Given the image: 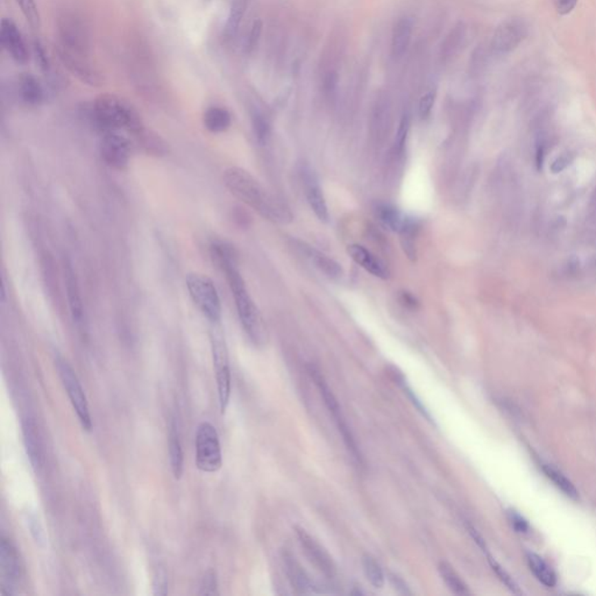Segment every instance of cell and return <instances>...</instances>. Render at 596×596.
Instances as JSON below:
<instances>
[{
  "label": "cell",
  "mask_w": 596,
  "mask_h": 596,
  "mask_svg": "<svg viewBox=\"0 0 596 596\" xmlns=\"http://www.w3.org/2000/svg\"><path fill=\"white\" fill-rule=\"evenodd\" d=\"M223 180L226 188L234 197L247 204L260 216L281 224L291 221L293 216L288 207L276 197L270 195L268 190L263 188V184L244 169L236 167L226 169Z\"/></svg>",
  "instance_id": "obj_1"
},
{
  "label": "cell",
  "mask_w": 596,
  "mask_h": 596,
  "mask_svg": "<svg viewBox=\"0 0 596 596\" xmlns=\"http://www.w3.org/2000/svg\"><path fill=\"white\" fill-rule=\"evenodd\" d=\"M94 124L101 131H126L138 135L145 131L143 119L134 106L116 94H101L92 104Z\"/></svg>",
  "instance_id": "obj_2"
},
{
  "label": "cell",
  "mask_w": 596,
  "mask_h": 596,
  "mask_svg": "<svg viewBox=\"0 0 596 596\" xmlns=\"http://www.w3.org/2000/svg\"><path fill=\"white\" fill-rule=\"evenodd\" d=\"M217 267L225 273L236 302V311L245 332L251 338V342L261 344L265 339L263 319L256 305L249 296L244 278H241L240 271L236 268V256L223 260Z\"/></svg>",
  "instance_id": "obj_3"
},
{
  "label": "cell",
  "mask_w": 596,
  "mask_h": 596,
  "mask_svg": "<svg viewBox=\"0 0 596 596\" xmlns=\"http://www.w3.org/2000/svg\"><path fill=\"white\" fill-rule=\"evenodd\" d=\"M56 47L70 53L90 56V35L82 19L74 12L64 11L56 20Z\"/></svg>",
  "instance_id": "obj_4"
},
{
  "label": "cell",
  "mask_w": 596,
  "mask_h": 596,
  "mask_svg": "<svg viewBox=\"0 0 596 596\" xmlns=\"http://www.w3.org/2000/svg\"><path fill=\"white\" fill-rule=\"evenodd\" d=\"M55 366L60 376L61 382L63 384L68 398L70 400L72 408L75 410L79 423L85 431L92 430V418H91L90 408L88 403L87 395L84 393L82 384L79 382V376L74 368L69 364L62 356L55 358Z\"/></svg>",
  "instance_id": "obj_5"
},
{
  "label": "cell",
  "mask_w": 596,
  "mask_h": 596,
  "mask_svg": "<svg viewBox=\"0 0 596 596\" xmlns=\"http://www.w3.org/2000/svg\"><path fill=\"white\" fill-rule=\"evenodd\" d=\"M196 466L203 473H217L223 466L219 435L209 422L199 424L196 432Z\"/></svg>",
  "instance_id": "obj_6"
},
{
  "label": "cell",
  "mask_w": 596,
  "mask_h": 596,
  "mask_svg": "<svg viewBox=\"0 0 596 596\" xmlns=\"http://www.w3.org/2000/svg\"><path fill=\"white\" fill-rule=\"evenodd\" d=\"M189 295L197 308L209 320L218 322L221 318V303L217 288L205 275L192 273L185 278Z\"/></svg>",
  "instance_id": "obj_7"
},
{
  "label": "cell",
  "mask_w": 596,
  "mask_h": 596,
  "mask_svg": "<svg viewBox=\"0 0 596 596\" xmlns=\"http://www.w3.org/2000/svg\"><path fill=\"white\" fill-rule=\"evenodd\" d=\"M211 347L214 367L217 380L218 402L220 413L224 415L227 410L231 398V369H229V353L225 340L219 330H214L211 336Z\"/></svg>",
  "instance_id": "obj_8"
},
{
  "label": "cell",
  "mask_w": 596,
  "mask_h": 596,
  "mask_svg": "<svg viewBox=\"0 0 596 596\" xmlns=\"http://www.w3.org/2000/svg\"><path fill=\"white\" fill-rule=\"evenodd\" d=\"M0 594L12 596L17 594V586L23 577V564L20 560L18 550L14 544L6 537H1L0 542Z\"/></svg>",
  "instance_id": "obj_9"
},
{
  "label": "cell",
  "mask_w": 596,
  "mask_h": 596,
  "mask_svg": "<svg viewBox=\"0 0 596 596\" xmlns=\"http://www.w3.org/2000/svg\"><path fill=\"white\" fill-rule=\"evenodd\" d=\"M131 140L121 132H106L101 141V155L106 165L116 170L127 168L131 160Z\"/></svg>",
  "instance_id": "obj_10"
},
{
  "label": "cell",
  "mask_w": 596,
  "mask_h": 596,
  "mask_svg": "<svg viewBox=\"0 0 596 596\" xmlns=\"http://www.w3.org/2000/svg\"><path fill=\"white\" fill-rule=\"evenodd\" d=\"M528 35V27L520 18L509 19L501 23L493 34L491 52L495 55H506L517 48Z\"/></svg>",
  "instance_id": "obj_11"
},
{
  "label": "cell",
  "mask_w": 596,
  "mask_h": 596,
  "mask_svg": "<svg viewBox=\"0 0 596 596\" xmlns=\"http://www.w3.org/2000/svg\"><path fill=\"white\" fill-rule=\"evenodd\" d=\"M57 57L61 63L67 68L68 72L77 77L82 83H85L90 87H101L103 84V77L97 68L91 62L90 56L70 53L68 50L56 47Z\"/></svg>",
  "instance_id": "obj_12"
},
{
  "label": "cell",
  "mask_w": 596,
  "mask_h": 596,
  "mask_svg": "<svg viewBox=\"0 0 596 596\" xmlns=\"http://www.w3.org/2000/svg\"><path fill=\"white\" fill-rule=\"evenodd\" d=\"M295 530H296L297 538H298L300 546L303 548L304 553L309 559V562L327 579H333L337 575V566H336L332 557L305 530L298 528V526H296Z\"/></svg>",
  "instance_id": "obj_13"
},
{
  "label": "cell",
  "mask_w": 596,
  "mask_h": 596,
  "mask_svg": "<svg viewBox=\"0 0 596 596\" xmlns=\"http://www.w3.org/2000/svg\"><path fill=\"white\" fill-rule=\"evenodd\" d=\"M0 42L5 52L18 64H26L30 61V50L23 34L14 21L8 18L1 20Z\"/></svg>",
  "instance_id": "obj_14"
},
{
  "label": "cell",
  "mask_w": 596,
  "mask_h": 596,
  "mask_svg": "<svg viewBox=\"0 0 596 596\" xmlns=\"http://www.w3.org/2000/svg\"><path fill=\"white\" fill-rule=\"evenodd\" d=\"M63 276L65 291H67L68 305L70 309L72 318L77 327H84V305H83L82 295L79 289V280L76 276L75 270L69 260L63 263Z\"/></svg>",
  "instance_id": "obj_15"
},
{
  "label": "cell",
  "mask_w": 596,
  "mask_h": 596,
  "mask_svg": "<svg viewBox=\"0 0 596 596\" xmlns=\"http://www.w3.org/2000/svg\"><path fill=\"white\" fill-rule=\"evenodd\" d=\"M21 427H23V445H25L27 458L34 472H40L43 466V449H42L41 435L38 425L33 418L27 417L23 418Z\"/></svg>",
  "instance_id": "obj_16"
},
{
  "label": "cell",
  "mask_w": 596,
  "mask_h": 596,
  "mask_svg": "<svg viewBox=\"0 0 596 596\" xmlns=\"http://www.w3.org/2000/svg\"><path fill=\"white\" fill-rule=\"evenodd\" d=\"M282 563L285 567V575L297 594H309L314 590H317V586L314 585V582H311L309 574L297 562L295 555L288 551L283 552Z\"/></svg>",
  "instance_id": "obj_17"
},
{
  "label": "cell",
  "mask_w": 596,
  "mask_h": 596,
  "mask_svg": "<svg viewBox=\"0 0 596 596\" xmlns=\"http://www.w3.org/2000/svg\"><path fill=\"white\" fill-rule=\"evenodd\" d=\"M303 181L305 196L308 199L309 205L315 212L316 217L318 218L319 220H329L330 216H329L327 201L314 172L310 169H304Z\"/></svg>",
  "instance_id": "obj_18"
},
{
  "label": "cell",
  "mask_w": 596,
  "mask_h": 596,
  "mask_svg": "<svg viewBox=\"0 0 596 596\" xmlns=\"http://www.w3.org/2000/svg\"><path fill=\"white\" fill-rule=\"evenodd\" d=\"M347 254L351 256V259L362 267L364 270H367L368 273L374 275L376 278L387 280L389 278V269L381 260L378 259L376 255L371 254V251H368L367 248H364L361 245H351L347 247Z\"/></svg>",
  "instance_id": "obj_19"
},
{
  "label": "cell",
  "mask_w": 596,
  "mask_h": 596,
  "mask_svg": "<svg viewBox=\"0 0 596 596\" xmlns=\"http://www.w3.org/2000/svg\"><path fill=\"white\" fill-rule=\"evenodd\" d=\"M18 92L21 101L30 106L41 105L47 97L45 88L32 74H23L18 79Z\"/></svg>",
  "instance_id": "obj_20"
},
{
  "label": "cell",
  "mask_w": 596,
  "mask_h": 596,
  "mask_svg": "<svg viewBox=\"0 0 596 596\" xmlns=\"http://www.w3.org/2000/svg\"><path fill=\"white\" fill-rule=\"evenodd\" d=\"M169 460L174 477L180 480L183 475L184 455L182 442H181L180 431L176 422L172 420L169 425L168 432Z\"/></svg>",
  "instance_id": "obj_21"
},
{
  "label": "cell",
  "mask_w": 596,
  "mask_h": 596,
  "mask_svg": "<svg viewBox=\"0 0 596 596\" xmlns=\"http://www.w3.org/2000/svg\"><path fill=\"white\" fill-rule=\"evenodd\" d=\"M413 20L404 17L395 23L391 34V53L395 57H402L408 52L413 38Z\"/></svg>",
  "instance_id": "obj_22"
},
{
  "label": "cell",
  "mask_w": 596,
  "mask_h": 596,
  "mask_svg": "<svg viewBox=\"0 0 596 596\" xmlns=\"http://www.w3.org/2000/svg\"><path fill=\"white\" fill-rule=\"evenodd\" d=\"M308 369L309 374L311 376L312 380L315 381L316 386L318 388L319 394L322 396V401L327 405V410L330 411L331 415L333 416L334 420L338 422V420H342L344 416H342V408L339 405V402H338L337 398L334 396L333 391L331 390L320 371L312 364L309 366Z\"/></svg>",
  "instance_id": "obj_23"
},
{
  "label": "cell",
  "mask_w": 596,
  "mask_h": 596,
  "mask_svg": "<svg viewBox=\"0 0 596 596\" xmlns=\"http://www.w3.org/2000/svg\"><path fill=\"white\" fill-rule=\"evenodd\" d=\"M204 126L211 133H223L232 124V116L229 110L221 106H211L203 116Z\"/></svg>",
  "instance_id": "obj_24"
},
{
  "label": "cell",
  "mask_w": 596,
  "mask_h": 596,
  "mask_svg": "<svg viewBox=\"0 0 596 596\" xmlns=\"http://www.w3.org/2000/svg\"><path fill=\"white\" fill-rule=\"evenodd\" d=\"M249 0H231L229 3V15L226 20L224 35L227 41L236 38L240 28L241 21L244 19L247 11Z\"/></svg>",
  "instance_id": "obj_25"
},
{
  "label": "cell",
  "mask_w": 596,
  "mask_h": 596,
  "mask_svg": "<svg viewBox=\"0 0 596 596\" xmlns=\"http://www.w3.org/2000/svg\"><path fill=\"white\" fill-rule=\"evenodd\" d=\"M526 562H528L530 570L540 584H543L544 586L550 587V588L557 585V575H555V571L548 566V563L542 557L533 553V552H528L526 553Z\"/></svg>",
  "instance_id": "obj_26"
},
{
  "label": "cell",
  "mask_w": 596,
  "mask_h": 596,
  "mask_svg": "<svg viewBox=\"0 0 596 596\" xmlns=\"http://www.w3.org/2000/svg\"><path fill=\"white\" fill-rule=\"evenodd\" d=\"M376 216L384 227L398 233L401 231L407 219L398 207L386 203H381L376 205Z\"/></svg>",
  "instance_id": "obj_27"
},
{
  "label": "cell",
  "mask_w": 596,
  "mask_h": 596,
  "mask_svg": "<svg viewBox=\"0 0 596 596\" xmlns=\"http://www.w3.org/2000/svg\"><path fill=\"white\" fill-rule=\"evenodd\" d=\"M304 253L308 256L309 259L311 260L312 263H315V266L319 270H322L324 274L330 276L332 278H340L342 275V267L339 263H336L333 259L329 258L327 255L322 254L320 251H317L312 247H303Z\"/></svg>",
  "instance_id": "obj_28"
},
{
  "label": "cell",
  "mask_w": 596,
  "mask_h": 596,
  "mask_svg": "<svg viewBox=\"0 0 596 596\" xmlns=\"http://www.w3.org/2000/svg\"><path fill=\"white\" fill-rule=\"evenodd\" d=\"M420 229V224L418 220L415 218H408L405 219L404 225L400 231L401 236V245L405 255L409 259L413 261L416 259V246H415V240H416L417 233Z\"/></svg>",
  "instance_id": "obj_29"
},
{
  "label": "cell",
  "mask_w": 596,
  "mask_h": 596,
  "mask_svg": "<svg viewBox=\"0 0 596 596\" xmlns=\"http://www.w3.org/2000/svg\"><path fill=\"white\" fill-rule=\"evenodd\" d=\"M438 572L451 592H453L457 595H469L471 594L465 582H462V577L458 575L457 572L453 570V567L451 565L445 563V562L439 563Z\"/></svg>",
  "instance_id": "obj_30"
},
{
  "label": "cell",
  "mask_w": 596,
  "mask_h": 596,
  "mask_svg": "<svg viewBox=\"0 0 596 596\" xmlns=\"http://www.w3.org/2000/svg\"><path fill=\"white\" fill-rule=\"evenodd\" d=\"M543 472L545 475L548 476V479L555 484V487L563 491L565 495L568 496L572 500L579 499V493L577 488L574 486L571 480L567 479L566 476L564 475L563 473L559 472L557 469H553L552 466L543 465L542 466Z\"/></svg>",
  "instance_id": "obj_31"
},
{
  "label": "cell",
  "mask_w": 596,
  "mask_h": 596,
  "mask_svg": "<svg viewBox=\"0 0 596 596\" xmlns=\"http://www.w3.org/2000/svg\"><path fill=\"white\" fill-rule=\"evenodd\" d=\"M362 568H364V577L367 579L374 588L381 589L384 586L386 577L380 564L376 559L371 558V555L362 557Z\"/></svg>",
  "instance_id": "obj_32"
},
{
  "label": "cell",
  "mask_w": 596,
  "mask_h": 596,
  "mask_svg": "<svg viewBox=\"0 0 596 596\" xmlns=\"http://www.w3.org/2000/svg\"><path fill=\"white\" fill-rule=\"evenodd\" d=\"M464 37H465V27L462 23H459L458 26L454 27L453 30H451V33L447 35L446 40L442 45V55L444 59H450L457 53L460 48Z\"/></svg>",
  "instance_id": "obj_33"
},
{
  "label": "cell",
  "mask_w": 596,
  "mask_h": 596,
  "mask_svg": "<svg viewBox=\"0 0 596 596\" xmlns=\"http://www.w3.org/2000/svg\"><path fill=\"white\" fill-rule=\"evenodd\" d=\"M14 1L19 6L20 10L23 12V17L26 18L30 26L35 28V30L40 28V26H41V17H40V12H39L35 0H14Z\"/></svg>",
  "instance_id": "obj_34"
},
{
  "label": "cell",
  "mask_w": 596,
  "mask_h": 596,
  "mask_svg": "<svg viewBox=\"0 0 596 596\" xmlns=\"http://www.w3.org/2000/svg\"><path fill=\"white\" fill-rule=\"evenodd\" d=\"M486 555H487L488 563L491 565V570L496 574V577H499L500 582H502L503 585L506 586L510 592H513L514 594H522L521 589L518 587L517 584L515 582L514 579L510 577V574L496 562L495 559L489 555V552L486 553Z\"/></svg>",
  "instance_id": "obj_35"
},
{
  "label": "cell",
  "mask_w": 596,
  "mask_h": 596,
  "mask_svg": "<svg viewBox=\"0 0 596 596\" xmlns=\"http://www.w3.org/2000/svg\"><path fill=\"white\" fill-rule=\"evenodd\" d=\"M33 55L35 62L38 64L39 69L45 76L52 75V63H50V60H49L48 54H47L45 47L42 45L41 42L39 41V40H35L33 42Z\"/></svg>",
  "instance_id": "obj_36"
},
{
  "label": "cell",
  "mask_w": 596,
  "mask_h": 596,
  "mask_svg": "<svg viewBox=\"0 0 596 596\" xmlns=\"http://www.w3.org/2000/svg\"><path fill=\"white\" fill-rule=\"evenodd\" d=\"M396 381L401 384L402 389L404 391V394L408 396L409 400L411 401L413 407H415V408H416L417 410L423 415L424 418H427V420H428L429 422H431V423H435V420H432L431 413H429L428 409L425 408V405L420 402V398H417V395L413 393V389H411L410 387L407 386L404 378L401 376L400 378H396Z\"/></svg>",
  "instance_id": "obj_37"
},
{
  "label": "cell",
  "mask_w": 596,
  "mask_h": 596,
  "mask_svg": "<svg viewBox=\"0 0 596 596\" xmlns=\"http://www.w3.org/2000/svg\"><path fill=\"white\" fill-rule=\"evenodd\" d=\"M198 595H219L218 579L216 571L209 570L202 577L199 585Z\"/></svg>",
  "instance_id": "obj_38"
},
{
  "label": "cell",
  "mask_w": 596,
  "mask_h": 596,
  "mask_svg": "<svg viewBox=\"0 0 596 596\" xmlns=\"http://www.w3.org/2000/svg\"><path fill=\"white\" fill-rule=\"evenodd\" d=\"M253 128L258 141L260 143H266L267 138L269 135V123L263 113L255 112L253 114Z\"/></svg>",
  "instance_id": "obj_39"
},
{
  "label": "cell",
  "mask_w": 596,
  "mask_h": 596,
  "mask_svg": "<svg viewBox=\"0 0 596 596\" xmlns=\"http://www.w3.org/2000/svg\"><path fill=\"white\" fill-rule=\"evenodd\" d=\"M261 33H263V23H261V20H255L251 25V30H249V33H248L246 43H245L246 53L251 54L254 50L255 47L259 43Z\"/></svg>",
  "instance_id": "obj_40"
},
{
  "label": "cell",
  "mask_w": 596,
  "mask_h": 596,
  "mask_svg": "<svg viewBox=\"0 0 596 596\" xmlns=\"http://www.w3.org/2000/svg\"><path fill=\"white\" fill-rule=\"evenodd\" d=\"M409 128H410V118L408 114H405L402 118L400 126H398V134H396V140H395V147L398 150V155H401L404 150L405 143L408 138Z\"/></svg>",
  "instance_id": "obj_41"
},
{
  "label": "cell",
  "mask_w": 596,
  "mask_h": 596,
  "mask_svg": "<svg viewBox=\"0 0 596 596\" xmlns=\"http://www.w3.org/2000/svg\"><path fill=\"white\" fill-rule=\"evenodd\" d=\"M435 91L429 90L420 97L418 103V113L422 119H427L431 114L432 107L435 105Z\"/></svg>",
  "instance_id": "obj_42"
},
{
  "label": "cell",
  "mask_w": 596,
  "mask_h": 596,
  "mask_svg": "<svg viewBox=\"0 0 596 596\" xmlns=\"http://www.w3.org/2000/svg\"><path fill=\"white\" fill-rule=\"evenodd\" d=\"M508 520L510 524L514 528L515 531L518 533H528L530 531V525L521 514H518L515 510H508Z\"/></svg>",
  "instance_id": "obj_43"
},
{
  "label": "cell",
  "mask_w": 596,
  "mask_h": 596,
  "mask_svg": "<svg viewBox=\"0 0 596 596\" xmlns=\"http://www.w3.org/2000/svg\"><path fill=\"white\" fill-rule=\"evenodd\" d=\"M388 579H389L390 585L393 586V588L398 594H401V595H413V592L409 588L408 584L400 575L390 572Z\"/></svg>",
  "instance_id": "obj_44"
},
{
  "label": "cell",
  "mask_w": 596,
  "mask_h": 596,
  "mask_svg": "<svg viewBox=\"0 0 596 596\" xmlns=\"http://www.w3.org/2000/svg\"><path fill=\"white\" fill-rule=\"evenodd\" d=\"M154 594L155 595H165L167 589H168V580H167V573L165 570H160L156 572L154 577Z\"/></svg>",
  "instance_id": "obj_45"
},
{
  "label": "cell",
  "mask_w": 596,
  "mask_h": 596,
  "mask_svg": "<svg viewBox=\"0 0 596 596\" xmlns=\"http://www.w3.org/2000/svg\"><path fill=\"white\" fill-rule=\"evenodd\" d=\"M28 528H30V533H32V536H33L37 543L40 544V545L45 543V531L42 529L40 522L34 517V516H30L28 518Z\"/></svg>",
  "instance_id": "obj_46"
},
{
  "label": "cell",
  "mask_w": 596,
  "mask_h": 596,
  "mask_svg": "<svg viewBox=\"0 0 596 596\" xmlns=\"http://www.w3.org/2000/svg\"><path fill=\"white\" fill-rule=\"evenodd\" d=\"M577 0H557V11L559 14H570L577 6Z\"/></svg>",
  "instance_id": "obj_47"
},
{
  "label": "cell",
  "mask_w": 596,
  "mask_h": 596,
  "mask_svg": "<svg viewBox=\"0 0 596 596\" xmlns=\"http://www.w3.org/2000/svg\"><path fill=\"white\" fill-rule=\"evenodd\" d=\"M466 528H467V531H469V535L472 537L474 542H475L476 545L479 546V548L484 552V553H488L487 545H486V542H484V538L481 536L479 531L473 526V525L467 524L466 525Z\"/></svg>",
  "instance_id": "obj_48"
},
{
  "label": "cell",
  "mask_w": 596,
  "mask_h": 596,
  "mask_svg": "<svg viewBox=\"0 0 596 596\" xmlns=\"http://www.w3.org/2000/svg\"><path fill=\"white\" fill-rule=\"evenodd\" d=\"M400 302H401L403 305H404L407 309H417L418 307V300H417L416 297L413 296V294L408 293V291H403L400 295Z\"/></svg>",
  "instance_id": "obj_49"
},
{
  "label": "cell",
  "mask_w": 596,
  "mask_h": 596,
  "mask_svg": "<svg viewBox=\"0 0 596 596\" xmlns=\"http://www.w3.org/2000/svg\"><path fill=\"white\" fill-rule=\"evenodd\" d=\"M572 158L568 156V154H564L559 158H555V162L552 163L551 170L553 173H559L564 169L566 168L567 165H570Z\"/></svg>",
  "instance_id": "obj_50"
},
{
  "label": "cell",
  "mask_w": 596,
  "mask_h": 596,
  "mask_svg": "<svg viewBox=\"0 0 596 596\" xmlns=\"http://www.w3.org/2000/svg\"><path fill=\"white\" fill-rule=\"evenodd\" d=\"M589 219H593V218H596V189L593 192L592 197H590V202H589Z\"/></svg>",
  "instance_id": "obj_51"
}]
</instances>
